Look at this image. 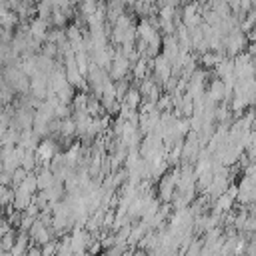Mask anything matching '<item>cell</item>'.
I'll list each match as a JSON object with an SVG mask.
<instances>
[{
	"instance_id": "cell-11",
	"label": "cell",
	"mask_w": 256,
	"mask_h": 256,
	"mask_svg": "<svg viewBox=\"0 0 256 256\" xmlns=\"http://www.w3.org/2000/svg\"><path fill=\"white\" fill-rule=\"evenodd\" d=\"M40 142H42V140L36 136L34 130H24V132H20V142H18V146H22V148H26V150H38Z\"/></svg>"
},
{
	"instance_id": "cell-20",
	"label": "cell",
	"mask_w": 256,
	"mask_h": 256,
	"mask_svg": "<svg viewBox=\"0 0 256 256\" xmlns=\"http://www.w3.org/2000/svg\"><path fill=\"white\" fill-rule=\"evenodd\" d=\"M28 174H30V172H28V170H24L22 166H20V168H16V170L12 172V188H18V186L26 180V176H28Z\"/></svg>"
},
{
	"instance_id": "cell-5",
	"label": "cell",
	"mask_w": 256,
	"mask_h": 256,
	"mask_svg": "<svg viewBox=\"0 0 256 256\" xmlns=\"http://www.w3.org/2000/svg\"><path fill=\"white\" fill-rule=\"evenodd\" d=\"M36 154H38V162H40V164H42V162H52V160L60 154V144L56 142V138L50 136V138H46V140L40 142Z\"/></svg>"
},
{
	"instance_id": "cell-15",
	"label": "cell",
	"mask_w": 256,
	"mask_h": 256,
	"mask_svg": "<svg viewBox=\"0 0 256 256\" xmlns=\"http://www.w3.org/2000/svg\"><path fill=\"white\" fill-rule=\"evenodd\" d=\"M36 164H38V154H36V150H26L24 156H22V168L28 170V172H34Z\"/></svg>"
},
{
	"instance_id": "cell-8",
	"label": "cell",
	"mask_w": 256,
	"mask_h": 256,
	"mask_svg": "<svg viewBox=\"0 0 256 256\" xmlns=\"http://www.w3.org/2000/svg\"><path fill=\"white\" fill-rule=\"evenodd\" d=\"M136 34H138V40H142V42H150L156 34H158V30L150 24V20L148 18H142L138 24H136Z\"/></svg>"
},
{
	"instance_id": "cell-21",
	"label": "cell",
	"mask_w": 256,
	"mask_h": 256,
	"mask_svg": "<svg viewBox=\"0 0 256 256\" xmlns=\"http://www.w3.org/2000/svg\"><path fill=\"white\" fill-rule=\"evenodd\" d=\"M58 254V240H52L42 246V256H56Z\"/></svg>"
},
{
	"instance_id": "cell-14",
	"label": "cell",
	"mask_w": 256,
	"mask_h": 256,
	"mask_svg": "<svg viewBox=\"0 0 256 256\" xmlns=\"http://www.w3.org/2000/svg\"><path fill=\"white\" fill-rule=\"evenodd\" d=\"M88 102H90V92H76V96H74V100H72L74 112H86Z\"/></svg>"
},
{
	"instance_id": "cell-4",
	"label": "cell",
	"mask_w": 256,
	"mask_h": 256,
	"mask_svg": "<svg viewBox=\"0 0 256 256\" xmlns=\"http://www.w3.org/2000/svg\"><path fill=\"white\" fill-rule=\"evenodd\" d=\"M128 72H132V62L128 60V56H124L122 52H120V48H118V52H116V56H114V60H112V68H110V78L114 80V82H118V80H124V78H128Z\"/></svg>"
},
{
	"instance_id": "cell-6",
	"label": "cell",
	"mask_w": 256,
	"mask_h": 256,
	"mask_svg": "<svg viewBox=\"0 0 256 256\" xmlns=\"http://www.w3.org/2000/svg\"><path fill=\"white\" fill-rule=\"evenodd\" d=\"M54 26H52V22H46V20H42V18H32L30 20V32H32V36L38 40V42H46L48 40V34H50V30H52Z\"/></svg>"
},
{
	"instance_id": "cell-10",
	"label": "cell",
	"mask_w": 256,
	"mask_h": 256,
	"mask_svg": "<svg viewBox=\"0 0 256 256\" xmlns=\"http://www.w3.org/2000/svg\"><path fill=\"white\" fill-rule=\"evenodd\" d=\"M78 134V128H76V122L74 118H66V120H60V130H58V138L70 142L74 136Z\"/></svg>"
},
{
	"instance_id": "cell-9",
	"label": "cell",
	"mask_w": 256,
	"mask_h": 256,
	"mask_svg": "<svg viewBox=\"0 0 256 256\" xmlns=\"http://www.w3.org/2000/svg\"><path fill=\"white\" fill-rule=\"evenodd\" d=\"M58 184L56 180V174L52 172V168H40L38 172V192L40 190H50Z\"/></svg>"
},
{
	"instance_id": "cell-7",
	"label": "cell",
	"mask_w": 256,
	"mask_h": 256,
	"mask_svg": "<svg viewBox=\"0 0 256 256\" xmlns=\"http://www.w3.org/2000/svg\"><path fill=\"white\" fill-rule=\"evenodd\" d=\"M206 94H208L216 104L228 102V98H226V84H224V80H220V78H212V80L208 82ZM228 104H230V102H228Z\"/></svg>"
},
{
	"instance_id": "cell-17",
	"label": "cell",
	"mask_w": 256,
	"mask_h": 256,
	"mask_svg": "<svg viewBox=\"0 0 256 256\" xmlns=\"http://www.w3.org/2000/svg\"><path fill=\"white\" fill-rule=\"evenodd\" d=\"M52 26L54 28H66V22H68V16H66V12H62L60 8H54V12H52Z\"/></svg>"
},
{
	"instance_id": "cell-23",
	"label": "cell",
	"mask_w": 256,
	"mask_h": 256,
	"mask_svg": "<svg viewBox=\"0 0 256 256\" xmlns=\"http://www.w3.org/2000/svg\"><path fill=\"white\" fill-rule=\"evenodd\" d=\"M252 6H254V10H256V0H252Z\"/></svg>"
},
{
	"instance_id": "cell-2",
	"label": "cell",
	"mask_w": 256,
	"mask_h": 256,
	"mask_svg": "<svg viewBox=\"0 0 256 256\" xmlns=\"http://www.w3.org/2000/svg\"><path fill=\"white\" fill-rule=\"evenodd\" d=\"M248 46H250L248 34H246V32H242L240 28H236L232 34H228V36H226V56H228V58H232V60H234L238 54L246 52V50H248Z\"/></svg>"
},
{
	"instance_id": "cell-1",
	"label": "cell",
	"mask_w": 256,
	"mask_h": 256,
	"mask_svg": "<svg viewBox=\"0 0 256 256\" xmlns=\"http://www.w3.org/2000/svg\"><path fill=\"white\" fill-rule=\"evenodd\" d=\"M2 82H6L16 94L24 96V94H30V78L24 74L22 66L20 64H12V66H4V72H2Z\"/></svg>"
},
{
	"instance_id": "cell-18",
	"label": "cell",
	"mask_w": 256,
	"mask_h": 256,
	"mask_svg": "<svg viewBox=\"0 0 256 256\" xmlns=\"http://www.w3.org/2000/svg\"><path fill=\"white\" fill-rule=\"evenodd\" d=\"M16 230H12L10 234H4L2 236V254H8V252H12V248H14V244H16Z\"/></svg>"
},
{
	"instance_id": "cell-16",
	"label": "cell",
	"mask_w": 256,
	"mask_h": 256,
	"mask_svg": "<svg viewBox=\"0 0 256 256\" xmlns=\"http://www.w3.org/2000/svg\"><path fill=\"white\" fill-rule=\"evenodd\" d=\"M56 256H74L70 236H62V240H58V254Z\"/></svg>"
},
{
	"instance_id": "cell-22",
	"label": "cell",
	"mask_w": 256,
	"mask_h": 256,
	"mask_svg": "<svg viewBox=\"0 0 256 256\" xmlns=\"http://www.w3.org/2000/svg\"><path fill=\"white\" fill-rule=\"evenodd\" d=\"M102 250H104L102 242H100V240H92V242H90V248H88V256H100Z\"/></svg>"
},
{
	"instance_id": "cell-24",
	"label": "cell",
	"mask_w": 256,
	"mask_h": 256,
	"mask_svg": "<svg viewBox=\"0 0 256 256\" xmlns=\"http://www.w3.org/2000/svg\"><path fill=\"white\" fill-rule=\"evenodd\" d=\"M222 2H226V4H228V2H230V0H222Z\"/></svg>"
},
{
	"instance_id": "cell-12",
	"label": "cell",
	"mask_w": 256,
	"mask_h": 256,
	"mask_svg": "<svg viewBox=\"0 0 256 256\" xmlns=\"http://www.w3.org/2000/svg\"><path fill=\"white\" fill-rule=\"evenodd\" d=\"M142 100H144V96L140 94V90L136 88V86H132L130 90H128V94H126V98H124V106H128L130 110H140V106H142Z\"/></svg>"
},
{
	"instance_id": "cell-3",
	"label": "cell",
	"mask_w": 256,
	"mask_h": 256,
	"mask_svg": "<svg viewBox=\"0 0 256 256\" xmlns=\"http://www.w3.org/2000/svg\"><path fill=\"white\" fill-rule=\"evenodd\" d=\"M150 70H152V78H154L156 84L162 86V88H164V84L174 76V72H172V64L166 60L164 54H160L158 58L150 60Z\"/></svg>"
},
{
	"instance_id": "cell-13",
	"label": "cell",
	"mask_w": 256,
	"mask_h": 256,
	"mask_svg": "<svg viewBox=\"0 0 256 256\" xmlns=\"http://www.w3.org/2000/svg\"><path fill=\"white\" fill-rule=\"evenodd\" d=\"M148 70H150V60H148L146 56H142V58L132 66V76H134L138 82H142L144 78H148Z\"/></svg>"
},
{
	"instance_id": "cell-25",
	"label": "cell",
	"mask_w": 256,
	"mask_h": 256,
	"mask_svg": "<svg viewBox=\"0 0 256 256\" xmlns=\"http://www.w3.org/2000/svg\"><path fill=\"white\" fill-rule=\"evenodd\" d=\"M254 106H256V102H254Z\"/></svg>"
},
{
	"instance_id": "cell-19",
	"label": "cell",
	"mask_w": 256,
	"mask_h": 256,
	"mask_svg": "<svg viewBox=\"0 0 256 256\" xmlns=\"http://www.w3.org/2000/svg\"><path fill=\"white\" fill-rule=\"evenodd\" d=\"M132 88V84H130V80L128 78H124V80H118L116 82V96H118V100L120 102H124V98H126V94H128V90Z\"/></svg>"
}]
</instances>
